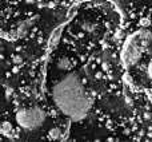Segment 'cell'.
Here are the masks:
<instances>
[{
	"mask_svg": "<svg viewBox=\"0 0 152 142\" xmlns=\"http://www.w3.org/2000/svg\"><path fill=\"white\" fill-rule=\"evenodd\" d=\"M52 101L55 106L72 121H81L91 109L88 98L77 74H69L53 86Z\"/></svg>",
	"mask_w": 152,
	"mask_h": 142,
	"instance_id": "6da1fadb",
	"label": "cell"
},
{
	"mask_svg": "<svg viewBox=\"0 0 152 142\" xmlns=\"http://www.w3.org/2000/svg\"><path fill=\"white\" fill-rule=\"evenodd\" d=\"M152 42V32L150 30L144 28L131 34L126 38V42L121 48L120 59L121 63L126 67H132L139 62L142 53L144 48H147Z\"/></svg>",
	"mask_w": 152,
	"mask_h": 142,
	"instance_id": "7a4b0ae2",
	"label": "cell"
},
{
	"mask_svg": "<svg viewBox=\"0 0 152 142\" xmlns=\"http://www.w3.org/2000/svg\"><path fill=\"white\" fill-rule=\"evenodd\" d=\"M16 122L23 129L31 130L42 126L45 119V113L40 107H31V109H21L15 115Z\"/></svg>",
	"mask_w": 152,
	"mask_h": 142,
	"instance_id": "3957f363",
	"label": "cell"
},
{
	"mask_svg": "<svg viewBox=\"0 0 152 142\" xmlns=\"http://www.w3.org/2000/svg\"><path fill=\"white\" fill-rule=\"evenodd\" d=\"M37 19H39V16H34V18H29V19H27V20L21 21V23L19 24L18 30H16V35H18V36H24V35H27L29 27L34 26Z\"/></svg>",
	"mask_w": 152,
	"mask_h": 142,
	"instance_id": "277c9868",
	"label": "cell"
},
{
	"mask_svg": "<svg viewBox=\"0 0 152 142\" xmlns=\"http://www.w3.org/2000/svg\"><path fill=\"white\" fill-rule=\"evenodd\" d=\"M61 31H63V26L58 27V28L52 32V35H51V38H50V47L51 48L58 46L59 40H60V36H61Z\"/></svg>",
	"mask_w": 152,
	"mask_h": 142,
	"instance_id": "5b68a950",
	"label": "cell"
},
{
	"mask_svg": "<svg viewBox=\"0 0 152 142\" xmlns=\"http://www.w3.org/2000/svg\"><path fill=\"white\" fill-rule=\"evenodd\" d=\"M12 132H13L12 124H11V122H8V121L3 122L1 126H0V133H1V135H4V137H7V138H11Z\"/></svg>",
	"mask_w": 152,
	"mask_h": 142,
	"instance_id": "8992f818",
	"label": "cell"
},
{
	"mask_svg": "<svg viewBox=\"0 0 152 142\" xmlns=\"http://www.w3.org/2000/svg\"><path fill=\"white\" fill-rule=\"evenodd\" d=\"M58 69L64 70V71L71 69V62H69V59L67 58V56H63V58H60L58 61Z\"/></svg>",
	"mask_w": 152,
	"mask_h": 142,
	"instance_id": "52a82bcc",
	"label": "cell"
},
{
	"mask_svg": "<svg viewBox=\"0 0 152 142\" xmlns=\"http://www.w3.org/2000/svg\"><path fill=\"white\" fill-rule=\"evenodd\" d=\"M48 137H50L51 140H59V138L61 137V130L58 129V127H53V129H51L50 132H48Z\"/></svg>",
	"mask_w": 152,
	"mask_h": 142,
	"instance_id": "ba28073f",
	"label": "cell"
},
{
	"mask_svg": "<svg viewBox=\"0 0 152 142\" xmlns=\"http://www.w3.org/2000/svg\"><path fill=\"white\" fill-rule=\"evenodd\" d=\"M94 28H95V26H92V24H89V23L83 24V30H86L87 32H92L94 31Z\"/></svg>",
	"mask_w": 152,
	"mask_h": 142,
	"instance_id": "9c48e42d",
	"label": "cell"
},
{
	"mask_svg": "<svg viewBox=\"0 0 152 142\" xmlns=\"http://www.w3.org/2000/svg\"><path fill=\"white\" fill-rule=\"evenodd\" d=\"M140 24H142V27H148L150 26V20H148V19H145V18H143L142 20H140Z\"/></svg>",
	"mask_w": 152,
	"mask_h": 142,
	"instance_id": "30bf717a",
	"label": "cell"
},
{
	"mask_svg": "<svg viewBox=\"0 0 152 142\" xmlns=\"http://www.w3.org/2000/svg\"><path fill=\"white\" fill-rule=\"evenodd\" d=\"M147 74H148V76L152 79V62L148 64V67H147Z\"/></svg>",
	"mask_w": 152,
	"mask_h": 142,
	"instance_id": "8fae6325",
	"label": "cell"
},
{
	"mask_svg": "<svg viewBox=\"0 0 152 142\" xmlns=\"http://www.w3.org/2000/svg\"><path fill=\"white\" fill-rule=\"evenodd\" d=\"M13 62H15V63H21V58L20 56H15V58H13Z\"/></svg>",
	"mask_w": 152,
	"mask_h": 142,
	"instance_id": "7c38bea8",
	"label": "cell"
},
{
	"mask_svg": "<svg viewBox=\"0 0 152 142\" xmlns=\"http://www.w3.org/2000/svg\"><path fill=\"white\" fill-rule=\"evenodd\" d=\"M26 1H27V3H34L35 0H26Z\"/></svg>",
	"mask_w": 152,
	"mask_h": 142,
	"instance_id": "4fadbf2b",
	"label": "cell"
}]
</instances>
